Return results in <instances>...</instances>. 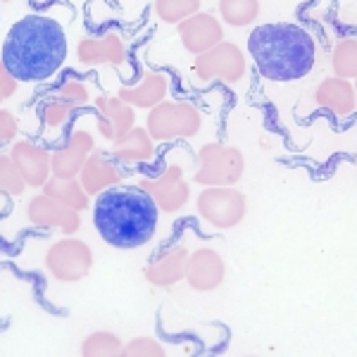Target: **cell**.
Here are the masks:
<instances>
[{"label": "cell", "instance_id": "obj_21", "mask_svg": "<svg viewBox=\"0 0 357 357\" xmlns=\"http://www.w3.org/2000/svg\"><path fill=\"white\" fill-rule=\"evenodd\" d=\"M110 155L124 167L148 165L155 160V138L151 136V131L146 126H134L122 138L112 141Z\"/></svg>", "mask_w": 357, "mask_h": 357}, {"label": "cell", "instance_id": "obj_16", "mask_svg": "<svg viewBox=\"0 0 357 357\" xmlns=\"http://www.w3.org/2000/svg\"><path fill=\"white\" fill-rule=\"evenodd\" d=\"M188 255H191V250L181 243L165 245L162 250L146 264L143 276H146V281L151 286H155V289H172V286H176L178 281H183V276H186Z\"/></svg>", "mask_w": 357, "mask_h": 357}, {"label": "cell", "instance_id": "obj_2", "mask_svg": "<svg viewBox=\"0 0 357 357\" xmlns=\"http://www.w3.org/2000/svg\"><path fill=\"white\" fill-rule=\"evenodd\" d=\"M91 210L98 236L117 250H136L151 243L162 215L151 195L136 183H119L98 193Z\"/></svg>", "mask_w": 357, "mask_h": 357}, {"label": "cell", "instance_id": "obj_34", "mask_svg": "<svg viewBox=\"0 0 357 357\" xmlns=\"http://www.w3.org/2000/svg\"><path fill=\"white\" fill-rule=\"evenodd\" d=\"M3 100H5V98H3V93H0V107H3Z\"/></svg>", "mask_w": 357, "mask_h": 357}, {"label": "cell", "instance_id": "obj_8", "mask_svg": "<svg viewBox=\"0 0 357 357\" xmlns=\"http://www.w3.org/2000/svg\"><path fill=\"white\" fill-rule=\"evenodd\" d=\"M191 72L198 82H205V84L220 82V84L234 86L245 77L248 57L236 43L222 41V43H217L215 48L195 55Z\"/></svg>", "mask_w": 357, "mask_h": 357}, {"label": "cell", "instance_id": "obj_26", "mask_svg": "<svg viewBox=\"0 0 357 357\" xmlns=\"http://www.w3.org/2000/svg\"><path fill=\"white\" fill-rule=\"evenodd\" d=\"M203 0H153V10L160 22L165 24H178L186 17L200 13Z\"/></svg>", "mask_w": 357, "mask_h": 357}, {"label": "cell", "instance_id": "obj_29", "mask_svg": "<svg viewBox=\"0 0 357 357\" xmlns=\"http://www.w3.org/2000/svg\"><path fill=\"white\" fill-rule=\"evenodd\" d=\"M77 110H72L65 102L55 100V98L45 96L38 105V119H41L43 129H50V131H57L62 126H67V122L72 119V114Z\"/></svg>", "mask_w": 357, "mask_h": 357}, {"label": "cell", "instance_id": "obj_14", "mask_svg": "<svg viewBox=\"0 0 357 357\" xmlns=\"http://www.w3.org/2000/svg\"><path fill=\"white\" fill-rule=\"evenodd\" d=\"M224 276H227V264H224V257L215 248H195V250H191L183 281L193 291L198 293L217 291L224 284Z\"/></svg>", "mask_w": 357, "mask_h": 357}, {"label": "cell", "instance_id": "obj_4", "mask_svg": "<svg viewBox=\"0 0 357 357\" xmlns=\"http://www.w3.org/2000/svg\"><path fill=\"white\" fill-rule=\"evenodd\" d=\"M146 129L151 131L155 143L193 138L203 129V112L188 100H162L148 110Z\"/></svg>", "mask_w": 357, "mask_h": 357}, {"label": "cell", "instance_id": "obj_9", "mask_svg": "<svg viewBox=\"0 0 357 357\" xmlns=\"http://www.w3.org/2000/svg\"><path fill=\"white\" fill-rule=\"evenodd\" d=\"M138 188H143L158 205L162 215H176L186 207L191 198V186L183 178L181 165H167L158 176H141L136 181Z\"/></svg>", "mask_w": 357, "mask_h": 357}, {"label": "cell", "instance_id": "obj_7", "mask_svg": "<svg viewBox=\"0 0 357 357\" xmlns=\"http://www.w3.org/2000/svg\"><path fill=\"white\" fill-rule=\"evenodd\" d=\"M198 217L212 229H234L243 222L248 200L236 186H205L195 200Z\"/></svg>", "mask_w": 357, "mask_h": 357}, {"label": "cell", "instance_id": "obj_17", "mask_svg": "<svg viewBox=\"0 0 357 357\" xmlns=\"http://www.w3.org/2000/svg\"><path fill=\"white\" fill-rule=\"evenodd\" d=\"M126 178V169L122 162L112 158V155L93 151L89 155V160L84 162L82 172H79V181H82L84 191L96 198L98 193L107 191L112 186H119Z\"/></svg>", "mask_w": 357, "mask_h": 357}, {"label": "cell", "instance_id": "obj_35", "mask_svg": "<svg viewBox=\"0 0 357 357\" xmlns=\"http://www.w3.org/2000/svg\"><path fill=\"white\" fill-rule=\"evenodd\" d=\"M0 3H13V0H0Z\"/></svg>", "mask_w": 357, "mask_h": 357}, {"label": "cell", "instance_id": "obj_5", "mask_svg": "<svg viewBox=\"0 0 357 357\" xmlns=\"http://www.w3.org/2000/svg\"><path fill=\"white\" fill-rule=\"evenodd\" d=\"M245 158L238 148L224 143H205L198 151V172L193 181L198 186H236L243 178Z\"/></svg>", "mask_w": 357, "mask_h": 357}, {"label": "cell", "instance_id": "obj_28", "mask_svg": "<svg viewBox=\"0 0 357 357\" xmlns=\"http://www.w3.org/2000/svg\"><path fill=\"white\" fill-rule=\"evenodd\" d=\"M26 191V181L15 167L10 153H0V195L3 198H20Z\"/></svg>", "mask_w": 357, "mask_h": 357}, {"label": "cell", "instance_id": "obj_13", "mask_svg": "<svg viewBox=\"0 0 357 357\" xmlns=\"http://www.w3.org/2000/svg\"><path fill=\"white\" fill-rule=\"evenodd\" d=\"M176 33H178V41H181L183 50L191 55H200L224 41L222 20H217V17L210 13H203V10L186 17L183 22H178Z\"/></svg>", "mask_w": 357, "mask_h": 357}, {"label": "cell", "instance_id": "obj_22", "mask_svg": "<svg viewBox=\"0 0 357 357\" xmlns=\"http://www.w3.org/2000/svg\"><path fill=\"white\" fill-rule=\"evenodd\" d=\"M41 193L50 195V198H55L57 203L72 207V210L77 212H86L91 210V195L84 191L82 181L77 178H62V176H50L48 181L43 183Z\"/></svg>", "mask_w": 357, "mask_h": 357}, {"label": "cell", "instance_id": "obj_27", "mask_svg": "<svg viewBox=\"0 0 357 357\" xmlns=\"http://www.w3.org/2000/svg\"><path fill=\"white\" fill-rule=\"evenodd\" d=\"M45 96L65 102V105H69L72 110H82V107H86L91 102L89 86H86L84 82H79V79H65V82H60L53 91H48Z\"/></svg>", "mask_w": 357, "mask_h": 357}, {"label": "cell", "instance_id": "obj_6", "mask_svg": "<svg viewBox=\"0 0 357 357\" xmlns=\"http://www.w3.org/2000/svg\"><path fill=\"white\" fill-rule=\"evenodd\" d=\"M45 272L53 276L55 281L62 284H77L84 281L93 269V250L82 238L65 236V238L55 241L53 245L45 250L43 257Z\"/></svg>", "mask_w": 357, "mask_h": 357}, {"label": "cell", "instance_id": "obj_20", "mask_svg": "<svg viewBox=\"0 0 357 357\" xmlns=\"http://www.w3.org/2000/svg\"><path fill=\"white\" fill-rule=\"evenodd\" d=\"M314 102L321 110L345 119L357 110L355 86L353 82H348V79L326 77V79H321L319 86L314 89Z\"/></svg>", "mask_w": 357, "mask_h": 357}, {"label": "cell", "instance_id": "obj_23", "mask_svg": "<svg viewBox=\"0 0 357 357\" xmlns=\"http://www.w3.org/2000/svg\"><path fill=\"white\" fill-rule=\"evenodd\" d=\"M79 355L84 357H122L124 341L114 331H91L79 345Z\"/></svg>", "mask_w": 357, "mask_h": 357}, {"label": "cell", "instance_id": "obj_15", "mask_svg": "<svg viewBox=\"0 0 357 357\" xmlns=\"http://www.w3.org/2000/svg\"><path fill=\"white\" fill-rule=\"evenodd\" d=\"M96 107V126L98 134L105 141H117L126 131L136 126V107L124 102L117 93L114 96H98L93 100Z\"/></svg>", "mask_w": 357, "mask_h": 357}, {"label": "cell", "instance_id": "obj_33", "mask_svg": "<svg viewBox=\"0 0 357 357\" xmlns=\"http://www.w3.org/2000/svg\"><path fill=\"white\" fill-rule=\"evenodd\" d=\"M353 86H355V96H357V79H353Z\"/></svg>", "mask_w": 357, "mask_h": 357}, {"label": "cell", "instance_id": "obj_32", "mask_svg": "<svg viewBox=\"0 0 357 357\" xmlns=\"http://www.w3.org/2000/svg\"><path fill=\"white\" fill-rule=\"evenodd\" d=\"M17 91H20V79L10 72L8 65L3 62V57H0V93H3L5 100H10V98H15Z\"/></svg>", "mask_w": 357, "mask_h": 357}, {"label": "cell", "instance_id": "obj_18", "mask_svg": "<svg viewBox=\"0 0 357 357\" xmlns=\"http://www.w3.org/2000/svg\"><path fill=\"white\" fill-rule=\"evenodd\" d=\"M93 151H96L93 134L86 129H74L67 141L53 151V160H50V165H53V176L77 178L84 162L89 160V155Z\"/></svg>", "mask_w": 357, "mask_h": 357}, {"label": "cell", "instance_id": "obj_24", "mask_svg": "<svg viewBox=\"0 0 357 357\" xmlns=\"http://www.w3.org/2000/svg\"><path fill=\"white\" fill-rule=\"evenodd\" d=\"M220 17L224 24L245 29L260 17V0H220Z\"/></svg>", "mask_w": 357, "mask_h": 357}, {"label": "cell", "instance_id": "obj_3", "mask_svg": "<svg viewBox=\"0 0 357 357\" xmlns=\"http://www.w3.org/2000/svg\"><path fill=\"white\" fill-rule=\"evenodd\" d=\"M248 53L257 72L269 82H301L317 62V43L312 33L293 22L260 24L248 36Z\"/></svg>", "mask_w": 357, "mask_h": 357}, {"label": "cell", "instance_id": "obj_12", "mask_svg": "<svg viewBox=\"0 0 357 357\" xmlns=\"http://www.w3.org/2000/svg\"><path fill=\"white\" fill-rule=\"evenodd\" d=\"M10 158H13L15 167L20 169L22 178L26 181V186L43 188V183L53 176V165H50L53 151L41 146V143L17 138L10 146Z\"/></svg>", "mask_w": 357, "mask_h": 357}, {"label": "cell", "instance_id": "obj_31", "mask_svg": "<svg viewBox=\"0 0 357 357\" xmlns=\"http://www.w3.org/2000/svg\"><path fill=\"white\" fill-rule=\"evenodd\" d=\"M17 134H20V122H17L15 112L0 107V148L13 146L17 141Z\"/></svg>", "mask_w": 357, "mask_h": 357}, {"label": "cell", "instance_id": "obj_10", "mask_svg": "<svg viewBox=\"0 0 357 357\" xmlns=\"http://www.w3.org/2000/svg\"><path fill=\"white\" fill-rule=\"evenodd\" d=\"M26 222L36 229H55L62 236H74L82 229V212L57 203L50 195L38 193L26 203Z\"/></svg>", "mask_w": 357, "mask_h": 357}, {"label": "cell", "instance_id": "obj_25", "mask_svg": "<svg viewBox=\"0 0 357 357\" xmlns=\"http://www.w3.org/2000/svg\"><path fill=\"white\" fill-rule=\"evenodd\" d=\"M331 69L333 77L348 79V82L357 79V38H341L333 45Z\"/></svg>", "mask_w": 357, "mask_h": 357}, {"label": "cell", "instance_id": "obj_11", "mask_svg": "<svg viewBox=\"0 0 357 357\" xmlns=\"http://www.w3.org/2000/svg\"><path fill=\"white\" fill-rule=\"evenodd\" d=\"M77 60L84 67H124L129 48L122 33L105 31L100 36H86L77 43Z\"/></svg>", "mask_w": 357, "mask_h": 357}, {"label": "cell", "instance_id": "obj_19", "mask_svg": "<svg viewBox=\"0 0 357 357\" xmlns=\"http://www.w3.org/2000/svg\"><path fill=\"white\" fill-rule=\"evenodd\" d=\"M169 77L165 72H146L141 77V82L134 86H119L117 96L122 98L124 102H129L136 110H151V107L160 105L162 100H167L169 96Z\"/></svg>", "mask_w": 357, "mask_h": 357}, {"label": "cell", "instance_id": "obj_1", "mask_svg": "<svg viewBox=\"0 0 357 357\" xmlns=\"http://www.w3.org/2000/svg\"><path fill=\"white\" fill-rule=\"evenodd\" d=\"M0 57L20 82H45L67 60L65 26L48 15H26L10 26Z\"/></svg>", "mask_w": 357, "mask_h": 357}, {"label": "cell", "instance_id": "obj_30", "mask_svg": "<svg viewBox=\"0 0 357 357\" xmlns=\"http://www.w3.org/2000/svg\"><path fill=\"white\" fill-rule=\"evenodd\" d=\"M165 345L153 336H136L124 343V357H162Z\"/></svg>", "mask_w": 357, "mask_h": 357}]
</instances>
